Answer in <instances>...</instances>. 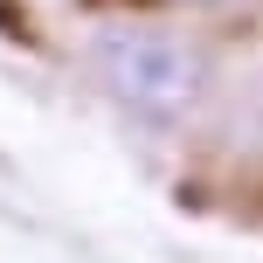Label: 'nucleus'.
<instances>
[{"mask_svg":"<svg viewBox=\"0 0 263 263\" xmlns=\"http://www.w3.org/2000/svg\"><path fill=\"white\" fill-rule=\"evenodd\" d=\"M194 7H215V0H194Z\"/></svg>","mask_w":263,"mask_h":263,"instance_id":"obj_2","label":"nucleus"},{"mask_svg":"<svg viewBox=\"0 0 263 263\" xmlns=\"http://www.w3.org/2000/svg\"><path fill=\"white\" fill-rule=\"evenodd\" d=\"M90 77L132 125L173 132L208 104L215 63L194 35H173V28H104L90 42Z\"/></svg>","mask_w":263,"mask_h":263,"instance_id":"obj_1","label":"nucleus"}]
</instances>
